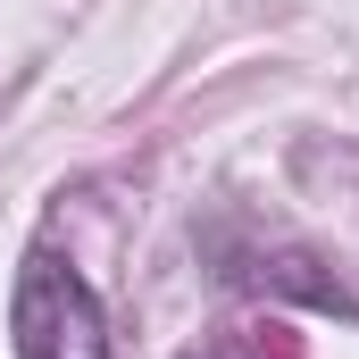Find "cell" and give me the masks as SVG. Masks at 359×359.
I'll list each match as a JSON object with an SVG mask.
<instances>
[{
    "mask_svg": "<svg viewBox=\"0 0 359 359\" xmlns=\"http://www.w3.org/2000/svg\"><path fill=\"white\" fill-rule=\"evenodd\" d=\"M8 351L17 359H109V309L92 276L59 251H25L8 292Z\"/></svg>",
    "mask_w": 359,
    "mask_h": 359,
    "instance_id": "obj_1",
    "label": "cell"
},
{
    "mask_svg": "<svg viewBox=\"0 0 359 359\" xmlns=\"http://www.w3.org/2000/svg\"><path fill=\"white\" fill-rule=\"evenodd\" d=\"M192 359H234V351H192Z\"/></svg>",
    "mask_w": 359,
    "mask_h": 359,
    "instance_id": "obj_2",
    "label": "cell"
}]
</instances>
